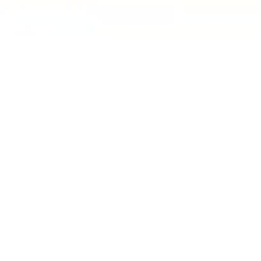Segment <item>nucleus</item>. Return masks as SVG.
<instances>
[]
</instances>
